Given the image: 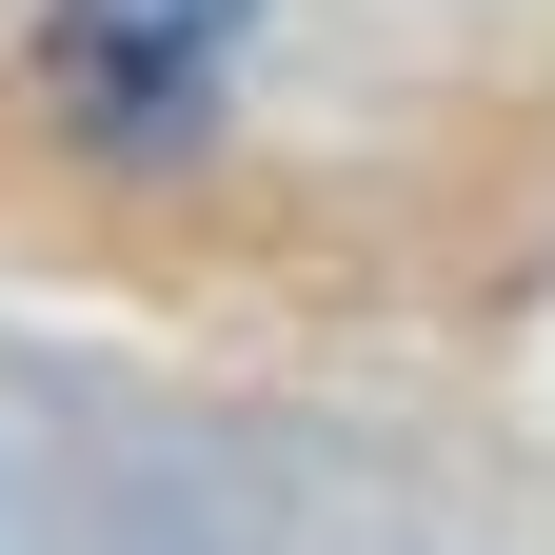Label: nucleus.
<instances>
[{
  "instance_id": "nucleus-1",
  "label": "nucleus",
  "mask_w": 555,
  "mask_h": 555,
  "mask_svg": "<svg viewBox=\"0 0 555 555\" xmlns=\"http://www.w3.org/2000/svg\"><path fill=\"white\" fill-rule=\"evenodd\" d=\"M238 40H258V0H40V80L80 139H198Z\"/></svg>"
}]
</instances>
